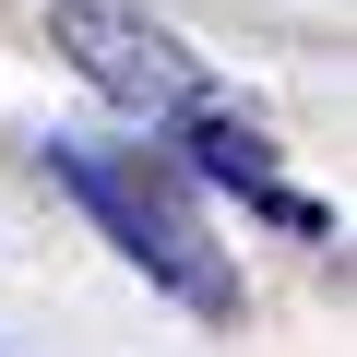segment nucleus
Returning a JSON list of instances; mask_svg holds the SVG:
<instances>
[{
	"instance_id": "f03ea898",
	"label": "nucleus",
	"mask_w": 357,
	"mask_h": 357,
	"mask_svg": "<svg viewBox=\"0 0 357 357\" xmlns=\"http://www.w3.org/2000/svg\"><path fill=\"white\" fill-rule=\"evenodd\" d=\"M48 48H60L107 107H131L143 131H167L178 107H203V96H215L203 48L178 36V24H155L143 0H48Z\"/></svg>"
},
{
	"instance_id": "f257e3e1",
	"label": "nucleus",
	"mask_w": 357,
	"mask_h": 357,
	"mask_svg": "<svg viewBox=\"0 0 357 357\" xmlns=\"http://www.w3.org/2000/svg\"><path fill=\"white\" fill-rule=\"evenodd\" d=\"M48 178L107 227V250H119L143 286H167L191 321H238V262L215 250L191 178H178L155 143H72V131H48Z\"/></svg>"
},
{
	"instance_id": "7ed1b4c3",
	"label": "nucleus",
	"mask_w": 357,
	"mask_h": 357,
	"mask_svg": "<svg viewBox=\"0 0 357 357\" xmlns=\"http://www.w3.org/2000/svg\"><path fill=\"white\" fill-rule=\"evenodd\" d=\"M167 131H178V167H191V178H215V191H238V203H250V215H274L286 238H345V227H333V203L286 191V167H274V131H262L250 107L203 96V107H178Z\"/></svg>"
}]
</instances>
